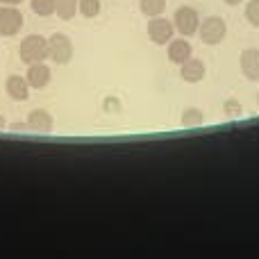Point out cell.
<instances>
[{"label": "cell", "instance_id": "obj_5", "mask_svg": "<svg viewBox=\"0 0 259 259\" xmlns=\"http://www.w3.org/2000/svg\"><path fill=\"white\" fill-rule=\"evenodd\" d=\"M23 12L16 5H0V36L12 39L23 30Z\"/></svg>", "mask_w": 259, "mask_h": 259}, {"label": "cell", "instance_id": "obj_19", "mask_svg": "<svg viewBox=\"0 0 259 259\" xmlns=\"http://www.w3.org/2000/svg\"><path fill=\"white\" fill-rule=\"evenodd\" d=\"M223 114H225V118H241L243 116L241 103H239L237 98H228L223 103Z\"/></svg>", "mask_w": 259, "mask_h": 259}, {"label": "cell", "instance_id": "obj_13", "mask_svg": "<svg viewBox=\"0 0 259 259\" xmlns=\"http://www.w3.org/2000/svg\"><path fill=\"white\" fill-rule=\"evenodd\" d=\"M205 125V112L198 107H187L182 112V127H202Z\"/></svg>", "mask_w": 259, "mask_h": 259}, {"label": "cell", "instance_id": "obj_24", "mask_svg": "<svg viewBox=\"0 0 259 259\" xmlns=\"http://www.w3.org/2000/svg\"><path fill=\"white\" fill-rule=\"evenodd\" d=\"M257 103H259V94H257Z\"/></svg>", "mask_w": 259, "mask_h": 259}, {"label": "cell", "instance_id": "obj_21", "mask_svg": "<svg viewBox=\"0 0 259 259\" xmlns=\"http://www.w3.org/2000/svg\"><path fill=\"white\" fill-rule=\"evenodd\" d=\"M225 5H228V7H239V5L243 3V0H223Z\"/></svg>", "mask_w": 259, "mask_h": 259}, {"label": "cell", "instance_id": "obj_10", "mask_svg": "<svg viewBox=\"0 0 259 259\" xmlns=\"http://www.w3.org/2000/svg\"><path fill=\"white\" fill-rule=\"evenodd\" d=\"M239 68H241L243 77L250 82H259V50L246 48L239 55Z\"/></svg>", "mask_w": 259, "mask_h": 259}, {"label": "cell", "instance_id": "obj_1", "mask_svg": "<svg viewBox=\"0 0 259 259\" xmlns=\"http://www.w3.org/2000/svg\"><path fill=\"white\" fill-rule=\"evenodd\" d=\"M18 57L23 64H36L48 59V36L44 34H27L18 44Z\"/></svg>", "mask_w": 259, "mask_h": 259}, {"label": "cell", "instance_id": "obj_3", "mask_svg": "<svg viewBox=\"0 0 259 259\" xmlns=\"http://www.w3.org/2000/svg\"><path fill=\"white\" fill-rule=\"evenodd\" d=\"M173 25H175V32H178L180 36L191 39V36L198 34L200 14H198V9H193L191 5H182V7H178L173 14Z\"/></svg>", "mask_w": 259, "mask_h": 259}, {"label": "cell", "instance_id": "obj_23", "mask_svg": "<svg viewBox=\"0 0 259 259\" xmlns=\"http://www.w3.org/2000/svg\"><path fill=\"white\" fill-rule=\"evenodd\" d=\"M7 127V121H5V116H0V130Z\"/></svg>", "mask_w": 259, "mask_h": 259}, {"label": "cell", "instance_id": "obj_18", "mask_svg": "<svg viewBox=\"0 0 259 259\" xmlns=\"http://www.w3.org/2000/svg\"><path fill=\"white\" fill-rule=\"evenodd\" d=\"M243 18L250 23V27L259 30V0H248L243 9Z\"/></svg>", "mask_w": 259, "mask_h": 259}, {"label": "cell", "instance_id": "obj_4", "mask_svg": "<svg viewBox=\"0 0 259 259\" xmlns=\"http://www.w3.org/2000/svg\"><path fill=\"white\" fill-rule=\"evenodd\" d=\"M198 36L205 46H219L225 41L228 36V23L221 16H207L205 21H200V27H198Z\"/></svg>", "mask_w": 259, "mask_h": 259}, {"label": "cell", "instance_id": "obj_8", "mask_svg": "<svg viewBox=\"0 0 259 259\" xmlns=\"http://www.w3.org/2000/svg\"><path fill=\"white\" fill-rule=\"evenodd\" d=\"M25 80H27V84H30V89L41 91L50 84V80H53V71H50V66L46 62L30 64L27 71H25Z\"/></svg>", "mask_w": 259, "mask_h": 259}, {"label": "cell", "instance_id": "obj_20", "mask_svg": "<svg viewBox=\"0 0 259 259\" xmlns=\"http://www.w3.org/2000/svg\"><path fill=\"white\" fill-rule=\"evenodd\" d=\"M103 107H105V112H109V114H116V112H121V100H118V98H114V96H109V98H105Z\"/></svg>", "mask_w": 259, "mask_h": 259}, {"label": "cell", "instance_id": "obj_16", "mask_svg": "<svg viewBox=\"0 0 259 259\" xmlns=\"http://www.w3.org/2000/svg\"><path fill=\"white\" fill-rule=\"evenodd\" d=\"M30 9H32V12H34L39 18L55 16V9H57V0H30Z\"/></svg>", "mask_w": 259, "mask_h": 259}, {"label": "cell", "instance_id": "obj_12", "mask_svg": "<svg viewBox=\"0 0 259 259\" xmlns=\"http://www.w3.org/2000/svg\"><path fill=\"white\" fill-rule=\"evenodd\" d=\"M5 91H7V96L14 100V103H23V100L30 98V84H27L25 75H7V80H5Z\"/></svg>", "mask_w": 259, "mask_h": 259}, {"label": "cell", "instance_id": "obj_7", "mask_svg": "<svg viewBox=\"0 0 259 259\" xmlns=\"http://www.w3.org/2000/svg\"><path fill=\"white\" fill-rule=\"evenodd\" d=\"M166 57H168V62L175 64V66L184 64L187 59L193 57V46H191V41H189L187 36H173V39L166 44Z\"/></svg>", "mask_w": 259, "mask_h": 259}, {"label": "cell", "instance_id": "obj_2", "mask_svg": "<svg viewBox=\"0 0 259 259\" xmlns=\"http://www.w3.org/2000/svg\"><path fill=\"white\" fill-rule=\"evenodd\" d=\"M73 53H75V48H73V41L68 34L55 32V34L48 36V59L53 64L66 66V64H71Z\"/></svg>", "mask_w": 259, "mask_h": 259}, {"label": "cell", "instance_id": "obj_17", "mask_svg": "<svg viewBox=\"0 0 259 259\" xmlns=\"http://www.w3.org/2000/svg\"><path fill=\"white\" fill-rule=\"evenodd\" d=\"M55 16H59L62 21H73L77 16V0H57Z\"/></svg>", "mask_w": 259, "mask_h": 259}, {"label": "cell", "instance_id": "obj_9", "mask_svg": "<svg viewBox=\"0 0 259 259\" xmlns=\"http://www.w3.org/2000/svg\"><path fill=\"white\" fill-rule=\"evenodd\" d=\"M25 123H27V127H30L32 132H36V134H50L53 132V127H55L53 114H50L48 109H41V107L32 109V112L27 114Z\"/></svg>", "mask_w": 259, "mask_h": 259}, {"label": "cell", "instance_id": "obj_15", "mask_svg": "<svg viewBox=\"0 0 259 259\" xmlns=\"http://www.w3.org/2000/svg\"><path fill=\"white\" fill-rule=\"evenodd\" d=\"M103 12V3L100 0H77V14L84 18H98Z\"/></svg>", "mask_w": 259, "mask_h": 259}, {"label": "cell", "instance_id": "obj_22", "mask_svg": "<svg viewBox=\"0 0 259 259\" xmlns=\"http://www.w3.org/2000/svg\"><path fill=\"white\" fill-rule=\"evenodd\" d=\"M21 3H25V0H0V5H21Z\"/></svg>", "mask_w": 259, "mask_h": 259}, {"label": "cell", "instance_id": "obj_11", "mask_svg": "<svg viewBox=\"0 0 259 259\" xmlns=\"http://www.w3.org/2000/svg\"><path fill=\"white\" fill-rule=\"evenodd\" d=\"M205 75H207V66L202 59L191 57L184 64H180V77H182L187 84H198V82L205 80Z\"/></svg>", "mask_w": 259, "mask_h": 259}, {"label": "cell", "instance_id": "obj_6", "mask_svg": "<svg viewBox=\"0 0 259 259\" xmlns=\"http://www.w3.org/2000/svg\"><path fill=\"white\" fill-rule=\"evenodd\" d=\"M146 32H148V39L155 46H166L175 36V25H173V21L164 18V14H161V16L148 18Z\"/></svg>", "mask_w": 259, "mask_h": 259}, {"label": "cell", "instance_id": "obj_14", "mask_svg": "<svg viewBox=\"0 0 259 259\" xmlns=\"http://www.w3.org/2000/svg\"><path fill=\"white\" fill-rule=\"evenodd\" d=\"M166 3L168 0H139V9L146 18H152V16H161L166 12Z\"/></svg>", "mask_w": 259, "mask_h": 259}]
</instances>
